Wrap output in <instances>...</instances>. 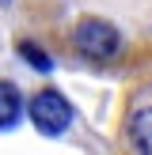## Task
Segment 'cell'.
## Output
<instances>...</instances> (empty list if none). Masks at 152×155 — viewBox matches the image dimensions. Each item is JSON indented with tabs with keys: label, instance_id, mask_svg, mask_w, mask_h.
Here are the masks:
<instances>
[{
	"label": "cell",
	"instance_id": "obj_4",
	"mask_svg": "<svg viewBox=\"0 0 152 155\" xmlns=\"http://www.w3.org/2000/svg\"><path fill=\"white\" fill-rule=\"evenodd\" d=\"M23 117V95L12 80H0V133L15 129Z\"/></svg>",
	"mask_w": 152,
	"mask_h": 155
},
{
	"label": "cell",
	"instance_id": "obj_3",
	"mask_svg": "<svg viewBox=\"0 0 152 155\" xmlns=\"http://www.w3.org/2000/svg\"><path fill=\"white\" fill-rule=\"evenodd\" d=\"M27 114H30V121H34V129L42 136H61L68 125H72V106H68V98L61 95V91H53V87L38 91V95L30 98Z\"/></svg>",
	"mask_w": 152,
	"mask_h": 155
},
{
	"label": "cell",
	"instance_id": "obj_5",
	"mask_svg": "<svg viewBox=\"0 0 152 155\" xmlns=\"http://www.w3.org/2000/svg\"><path fill=\"white\" fill-rule=\"evenodd\" d=\"M19 53H23V57H27L30 64L38 68V72H50V68H53V57H50L46 49H38L34 42H19Z\"/></svg>",
	"mask_w": 152,
	"mask_h": 155
},
{
	"label": "cell",
	"instance_id": "obj_1",
	"mask_svg": "<svg viewBox=\"0 0 152 155\" xmlns=\"http://www.w3.org/2000/svg\"><path fill=\"white\" fill-rule=\"evenodd\" d=\"M42 34L99 68L152 61V0H27Z\"/></svg>",
	"mask_w": 152,
	"mask_h": 155
},
{
	"label": "cell",
	"instance_id": "obj_2",
	"mask_svg": "<svg viewBox=\"0 0 152 155\" xmlns=\"http://www.w3.org/2000/svg\"><path fill=\"white\" fill-rule=\"evenodd\" d=\"M122 144L126 155H152V80L129 95L126 117H122Z\"/></svg>",
	"mask_w": 152,
	"mask_h": 155
}]
</instances>
